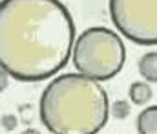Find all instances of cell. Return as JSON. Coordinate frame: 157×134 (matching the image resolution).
Returning <instances> with one entry per match:
<instances>
[{
    "label": "cell",
    "mask_w": 157,
    "mask_h": 134,
    "mask_svg": "<svg viewBox=\"0 0 157 134\" xmlns=\"http://www.w3.org/2000/svg\"><path fill=\"white\" fill-rule=\"evenodd\" d=\"M75 41V22L60 0H2L0 64L13 79L39 83L57 75Z\"/></svg>",
    "instance_id": "6da1fadb"
},
{
    "label": "cell",
    "mask_w": 157,
    "mask_h": 134,
    "mask_svg": "<svg viewBox=\"0 0 157 134\" xmlns=\"http://www.w3.org/2000/svg\"><path fill=\"white\" fill-rule=\"evenodd\" d=\"M40 121L51 134H97L110 116L101 81L82 74H62L42 92Z\"/></svg>",
    "instance_id": "7a4b0ae2"
},
{
    "label": "cell",
    "mask_w": 157,
    "mask_h": 134,
    "mask_svg": "<svg viewBox=\"0 0 157 134\" xmlns=\"http://www.w3.org/2000/svg\"><path fill=\"white\" fill-rule=\"evenodd\" d=\"M126 48L122 39L110 28L93 26L84 30L73 48V66L78 74L95 81H108L122 70Z\"/></svg>",
    "instance_id": "3957f363"
},
{
    "label": "cell",
    "mask_w": 157,
    "mask_h": 134,
    "mask_svg": "<svg viewBox=\"0 0 157 134\" xmlns=\"http://www.w3.org/2000/svg\"><path fill=\"white\" fill-rule=\"evenodd\" d=\"M117 31L139 46L157 44V0H110Z\"/></svg>",
    "instance_id": "277c9868"
},
{
    "label": "cell",
    "mask_w": 157,
    "mask_h": 134,
    "mask_svg": "<svg viewBox=\"0 0 157 134\" xmlns=\"http://www.w3.org/2000/svg\"><path fill=\"white\" fill-rule=\"evenodd\" d=\"M139 134H157V105L146 107L137 118Z\"/></svg>",
    "instance_id": "5b68a950"
},
{
    "label": "cell",
    "mask_w": 157,
    "mask_h": 134,
    "mask_svg": "<svg viewBox=\"0 0 157 134\" xmlns=\"http://www.w3.org/2000/svg\"><path fill=\"white\" fill-rule=\"evenodd\" d=\"M137 70H139V74L144 77L146 83H157V51L144 53V55L139 59Z\"/></svg>",
    "instance_id": "8992f818"
},
{
    "label": "cell",
    "mask_w": 157,
    "mask_h": 134,
    "mask_svg": "<svg viewBox=\"0 0 157 134\" xmlns=\"http://www.w3.org/2000/svg\"><path fill=\"white\" fill-rule=\"evenodd\" d=\"M128 94H130V101H132L133 105H139V107L146 105V103L152 99V95H154L152 87H150L148 83H144V81H135V83H132Z\"/></svg>",
    "instance_id": "52a82bcc"
},
{
    "label": "cell",
    "mask_w": 157,
    "mask_h": 134,
    "mask_svg": "<svg viewBox=\"0 0 157 134\" xmlns=\"http://www.w3.org/2000/svg\"><path fill=\"white\" fill-rule=\"evenodd\" d=\"M130 103L128 101H124V99H119L115 101L113 105H112V114L117 118V120H124V118H128L130 116Z\"/></svg>",
    "instance_id": "ba28073f"
},
{
    "label": "cell",
    "mask_w": 157,
    "mask_h": 134,
    "mask_svg": "<svg viewBox=\"0 0 157 134\" xmlns=\"http://www.w3.org/2000/svg\"><path fill=\"white\" fill-rule=\"evenodd\" d=\"M2 127H4L6 131H13V129L17 127V118H15V116H11V114L2 116Z\"/></svg>",
    "instance_id": "9c48e42d"
},
{
    "label": "cell",
    "mask_w": 157,
    "mask_h": 134,
    "mask_svg": "<svg viewBox=\"0 0 157 134\" xmlns=\"http://www.w3.org/2000/svg\"><path fill=\"white\" fill-rule=\"evenodd\" d=\"M0 75H2V85H0V87H2V90H6V87H7V77H11V75H9L4 68L0 70Z\"/></svg>",
    "instance_id": "30bf717a"
},
{
    "label": "cell",
    "mask_w": 157,
    "mask_h": 134,
    "mask_svg": "<svg viewBox=\"0 0 157 134\" xmlns=\"http://www.w3.org/2000/svg\"><path fill=\"white\" fill-rule=\"evenodd\" d=\"M20 134H40L37 129H26V131H22Z\"/></svg>",
    "instance_id": "8fae6325"
}]
</instances>
